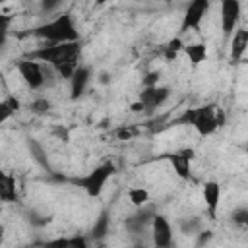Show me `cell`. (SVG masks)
<instances>
[{
  "mask_svg": "<svg viewBox=\"0 0 248 248\" xmlns=\"http://www.w3.org/2000/svg\"><path fill=\"white\" fill-rule=\"evenodd\" d=\"M79 54H81V43L68 41V43H46L45 46L33 50L29 58L46 62L62 79H70L74 70L79 66L78 64Z\"/></svg>",
  "mask_w": 248,
  "mask_h": 248,
  "instance_id": "1",
  "label": "cell"
},
{
  "mask_svg": "<svg viewBox=\"0 0 248 248\" xmlns=\"http://www.w3.org/2000/svg\"><path fill=\"white\" fill-rule=\"evenodd\" d=\"M182 122L190 124L200 136H211L225 124V112L215 105H202L196 108H188L182 114Z\"/></svg>",
  "mask_w": 248,
  "mask_h": 248,
  "instance_id": "2",
  "label": "cell"
},
{
  "mask_svg": "<svg viewBox=\"0 0 248 248\" xmlns=\"http://www.w3.org/2000/svg\"><path fill=\"white\" fill-rule=\"evenodd\" d=\"M35 37L46 41V43H68V41H78V29L74 23L72 14H60L54 19L35 27L31 31Z\"/></svg>",
  "mask_w": 248,
  "mask_h": 248,
  "instance_id": "3",
  "label": "cell"
},
{
  "mask_svg": "<svg viewBox=\"0 0 248 248\" xmlns=\"http://www.w3.org/2000/svg\"><path fill=\"white\" fill-rule=\"evenodd\" d=\"M114 172H116L114 163L107 161V163H103V165L95 167L93 170H89L85 176L78 178V180H76V184H78V186H79V188H81L89 198H99V196L103 194V190H105L107 180H108L110 176H114Z\"/></svg>",
  "mask_w": 248,
  "mask_h": 248,
  "instance_id": "4",
  "label": "cell"
},
{
  "mask_svg": "<svg viewBox=\"0 0 248 248\" xmlns=\"http://www.w3.org/2000/svg\"><path fill=\"white\" fill-rule=\"evenodd\" d=\"M17 72L29 89H41L45 85V66L35 58H25L17 62Z\"/></svg>",
  "mask_w": 248,
  "mask_h": 248,
  "instance_id": "5",
  "label": "cell"
},
{
  "mask_svg": "<svg viewBox=\"0 0 248 248\" xmlns=\"http://www.w3.org/2000/svg\"><path fill=\"white\" fill-rule=\"evenodd\" d=\"M240 14H242L240 0H221V29L225 39H229L232 31L238 27Z\"/></svg>",
  "mask_w": 248,
  "mask_h": 248,
  "instance_id": "6",
  "label": "cell"
},
{
  "mask_svg": "<svg viewBox=\"0 0 248 248\" xmlns=\"http://www.w3.org/2000/svg\"><path fill=\"white\" fill-rule=\"evenodd\" d=\"M209 10V0H190V4L186 6L182 23H180V31H190V29H198L203 21V17L207 16Z\"/></svg>",
  "mask_w": 248,
  "mask_h": 248,
  "instance_id": "7",
  "label": "cell"
},
{
  "mask_svg": "<svg viewBox=\"0 0 248 248\" xmlns=\"http://www.w3.org/2000/svg\"><path fill=\"white\" fill-rule=\"evenodd\" d=\"M151 238H153V244L159 246V248H167L170 246L172 242V227L169 223V219L161 213H153L151 217Z\"/></svg>",
  "mask_w": 248,
  "mask_h": 248,
  "instance_id": "8",
  "label": "cell"
},
{
  "mask_svg": "<svg viewBox=\"0 0 248 248\" xmlns=\"http://www.w3.org/2000/svg\"><path fill=\"white\" fill-rule=\"evenodd\" d=\"M194 157H196V151L192 149V147H182V149H178V151H174V153H170L169 155V161L172 163V169H174V172L180 176V178H190V163L194 161Z\"/></svg>",
  "mask_w": 248,
  "mask_h": 248,
  "instance_id": "9",
  "label": "cell"
},
{
  "mask_svg": "<svg viewBox=\"0 0 248 248\" xmlns=\"http://www.w3.org/2000/svg\"><path fill=\"white\" fill-rule=\"evenodd\" d=\"M202 196H203V202H205V209H207L209 219H215L217 217L219 203H221V184L215 182V180H207L203 184Z\"/></svg>",
  "mask_w": 248,
  "mask_h": 248,
  "instance_id": "10",
  "label": "cell"
},
{
  "mask_svg": "<svg viewBox=\"0 0 248 248\" xmlns=\"http://www.w3.org/2000/svg\"><path fill=\"white\" fill-rule=\"evenodd\" d=\"M169 95H170L169 87L151 85V87H143V91L140 93V101L143 103L145 108H157L169 99Z\"/></svg>",
  "mask_w": 248,
  "mask_h": 248,
  "instance_id": "11",
  "label": "cell"
},
{
  "mask_svg": "<svg viewBox=\"0 0 248 248\" xmlns=\"http://www.w3.org/2000/svg\"><path fill=\"white\" fill-rule=\"evenodd\" d=\"M89 78H91V70L89 66H78L70 78V91H72V99H78L85 93V87L89 83Z\"/></svg>",
  "mask_w": 248,
  "mask_h": 248,
  "instance_id": "12",
  "label": "cell"
},
{
  "mask_svg": "<svg viewBox=\"0 0 248 248\" xmlns=\"http://www.w3.org/2000/svg\"><path fill=\"white\" fill-rule=\"evenodd\" d=\"M248 48V31L244 27H236L232 31V41H231V60L240 62L246 54Z\"/></svg>",
  "mask_w": 248,
  "mask_h": 248,
  "instance_id": "13",
  "label": "cell"
},
{
  "mask_svg": "<svg viewBox=\"0 0 248 248\" xmlns=\"http://www.w3.org/2000/svg\"><path fill=\"white\" fill-rule=\"evenodd\" d=\"M143 207H145V205L138 207L140 211L134 213V215H130V217L126 219V229H128L130 232H141V231L151 223L153 211H151V209H143Z\"/></svg>",
  "mask_w": 248,
  "mask_h": 248,
  "instance_id": "14",
  "label": "cell"
},
{
  "mask_svg": "<svg viewBox=\"0 0 248 248\" xmlns=\"http://www.w3.org/2000/svg\"><path fill=\"white\" fill-rule=\"evenodd\" d=\"M0 200L2 202H16L17 200V186L14 174L0 170Z\"/></svg>",
  "mask_w": 248,
  "mask_h": 248,
  "instance_id": "15",
  "label": "cell"
},
{
  "mask_svg": "<svg viewBox=\"0 0 248 248\" xmlns=\"http://www.w3.org/2000/svg\"><path fill=\"white\" fill-rule=\"evenodd\" d=\"M182 52L186 54V58L190 60V64H192L194 68L207 60V45H205V43L184 45V46H182Z\"/></svg>",
  "mask_w": 248,
  "mask_h": 248,
  "instance_id": "16",
  "label": "cell"
},
{
  "mask_svg": "<svg viewBox=\"0 0 248 248\" xmlns=\"http://www.w3.org/2000/svg\"><path fill=\"white\" fill-rule=\"evenodd\" d=\"M128 200L132 202L134 207H141L149 202V192L143 186H134V188L128 190Z\"/></svg>",
  "mask_w": 248,
  "mask_h": 248,
  "instance_id": "17",
  "label": "cell"
},
{
  "mask_svg": "<svg viewBox=\"0 0 248 248\" xmlns=\"http://www.w3.org/2000/svg\"><path fill=\"white\" fill-rule=\"evenodd\" d=\"M182 46H184L182 39H180V37H172V39L165 45V48H163L165 58H167V60H174V58L178 56V52H182Z\"/></svg>",
  "mask_w": 248,
  "mask_h": 248,
  "instance_id": "18",
  "label": "cell"
},
{
  "mask_svg": "<svg viewBox=\"0 0 248 248\" xmlns=\"http://www.w3.org/2000/svg\"><path fill=\"white\" fill-rule=\"evenodd\" d=\"M107 232H108V215L107 213H101V217L97 219V223L91 229V236L93 238H103Z\"/></svg>",
  "mask_w": 248,
  "mask_h": 248,
  "instance_id": "19",
  "label": "cell"
},
{
  "mask_svg": "<svg viewBox=\"0 0 248 248\" xmlns=\"http://www.w3.org/2000/svg\"><path fill=\"white\" fill-rule=\"evenodd\" d=\"M50 101L46 99V97H39V99H33L31 103H29V110L33 112V114H46L48 110H50Z\"/></svg>",
  "mask_w": 248,
  "mask_h": 248,
  "instance_id": "20",
  "label": "cell"
},
{
  "mask_svg": "<svg viewBox=\"0 0 248 248\" xmlns=\"http://www.w3.org/2000/svg\"><path fill=\"white\" fill-rule=\"evenodd\" d=\"M232 221L240 227H246L248 225V209L246 207H238L232 211Z\"/></svg>",
  "mask_w": 248,
  "mask_h": 248,
  "instance_id": "21",
  "label": "cell"
},
{
  "mask_svg": "<svg viewBox=\"0 0 248 248\" xmlns=\"http://www.w3.org/2000/svg\"><path fill=\"white\" fill-rule=\"evenodd\" d=\"M12 114H14V108L8 105V101L6 99L0 101V124H4L8 118H12Z\"/></svg>",
  "mask_w": 248,
  "mask_h": 248,
  "instance_id": "22",
  "label": "cell"
},
{
  "mask_svg": "<svg viewBox=\"0 0 248 248\" xmlns=\"http://www.w3.org/2000/svg\"><path fill=\"white\" fill-rule=\"evenodd\" d=\"M60 4H62V0H41V10L43 12H54Z\"/></svg>",
  "mask_w": 248,
  "mask_h": 248,
  "instance_id": "23",
  "label": "cell"
},
{
  "mask_svg": "<svg viewBox=\"0 0 248 248\" xmlns=\"http://www.w3.org/2000/svg\"><path fill=\"white\" fill-rule=\"evenodd\" d=\"M157 81H159V72H149V74L143 78V87L157 85Z\"/></svg>",
  "mask_w": 248,
  "mask_h": 248,
  "instance_id": "24",
  "label": "cell"
},
{
  "mask_svg": "<svg viewBox=\"0 0 248 248\" xmlns=\"http://www.w3.org/2000/svg\"><path fill=\"white\" fill-rule=\"evenodd\" d=\"M132 112H141V110H145V107H143V103L141 101H136V103H132Z\"/></svg>",
  "mask_w": 248,
  "mask_h": 248,
  "instance_id": "25",
  "label": "cell"
},
{
  "mask_svg": "<svg viewBox=\"0 0 248 248\" xmlns=\"http://www.w3.org/2000/svg\"><path fill=\"white\" fill-rule=\"evenodd\" d=\"M10 25V16H2L0 14V29H4V27H8Z\"/></svg>",
  "mask_w": 248,
  "mask_h": 248,
  "instance_id": "26",
  "label": "cell"
},
{
  "mask_svg": "<svg viewBox=\"0 0 248 248\" xmlns=\"http://www.w3.org/2000/svg\"><path fill=\"white\" fill-rule=\"evenodd\" d=\"M203 232H205V234H203V236L200 234V238H198V244H203V242H205V240L211 236V232H209V231H203Z\"/></svg>",
  "mask_w": 248,
  "mask_h": 248,
  "instance_id": "27",
  "label": "cell"
},
{
  "mask_svg": "<svg viewBox=\"0 0 248 248\" xmlns=\"http://www.w3.org/2000/svg\"><path fill=\"white\" fill-rule=\"evenodd\" d=\"M2 238H4V225H0V242H2Z\"/></svg>",
  "mask_w": 248,
  "mask_h": 248,
  "instance_id": "28",
  "label": "cell"
},
{
  "mask_svg": "<svg viewBox=\"0 0 248 248\" xmlns=\"http://www.w3.org/2000/svg\"><path fill=\"white\" fill-rule=\"evenodd\" d=\"M4 2H6V0H0V6H2V4H4Z\"/></svg>",
  "mask_w": 248,
  "mask_h": 248,
  "instance_id": "29",
  "label": "cell"
},
{
  "mask_svg": "<svg viewBox=\"0 0 248 248\" xmlns=\"http://www.w3.org/2000/svg\"><path fill=\"white\" fill-rule=\"evenodd\" d=\"M167 2H170V0H167Z\"/></svg>",
  "mask_w": 248,
  "mask_h": 248,
  "instance_id": "30",
  "label": "cell"
}]
</instances>
